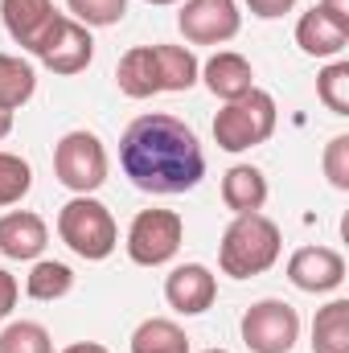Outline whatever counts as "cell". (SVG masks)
Instances as JSON below:
<instances>
[{
    "label": "cell",
    "instance_id": "cell-1",
    "mask_svg": "<svg viewBox=\"0 0 349 353\" xmlns=\"http://www.w3.org/2000/svg\"><path fill=\"white\" fill-rule=\"evenodd\" d=\"M119 165L136 189L173 197V193H189L201 185L206 152L189 123H181L177 115H165V111H148L128 123L119 140Z\"/></svg>",
    "mask_w": 349,
    "mask_h": 353
},
{
    "label": "cell",
    "instance_id": "cell-2",
    "mask_svg": "<svg viewBox=\"0 0 349 353\" xmlns=\"http://www.w3.org/2000/svg\"><path fill=\"white\" fill-rule=\"evenodd\" d=\"M279 251H283V234L267 214H239L222 234L218 267L230 279H251L279 263Z\"/></svg>",
    "mask_w": 349,
    "mask_h": 353
},
{
    "label": "cell",
    "instance_id": "cell-3",
    "mask_svg": "<svg viewBox=\"0 0 349 353\" xmlns=\"http://www.w3.org/2000/svg\"><path fill=\"white\" fill-rule=\"evenodd\" d=\"M58 239L87 263H103L115 247H119V226L111 218V210L90 197V193H74L62 210H58Z\"/></svg>",
    "mask_w": 349,
    "mask_h": 353
},
{
    "label": "cell",
    "instance_id": "cell-4",
    "mask_svg": "<svg viewBox=\"0 0 349 353\" xmlns=\"http://www.w3.org/2000/svg\"><path fill=\"white\" fill-rule=\"evenodd\" d=\"M275 123H279L275 99L267 90L251 87L243 99L226 103L214 115V140L222 152H247V148H259L275 136Z\"/></svg>",
    "mask_w": 349,
    "mask_h": 353
},
{
    "label": "cell",
    "instance_id": "cell-5",
    "mask_svg": "<svg viewBox=\"0 0 349 353\" xmlns=\"http://www.w3.org/2000/svg\"><path fill=\"white\" fill-rule=\"evenodd\" d=\"M185 243V218L177 210H140L128 226V259L136 267H165Z\"/></svg>",
    "mask_w": 349,
    "mask_h": 353
},
{
    "label": "cell",
    "instance_id": "cell-6",
    "mask_svg": "<svg viewBox=\"0 0 349 353\" xmlns=\"http://www.w3.org/2000/svg\"><path fill=\"white\" fill-rule=\"evenodd\" d=\"M107 148L94 132H66L58 144H54V176L70 189V193H94L103 181H107Z\"/></svg>",
    "mask_w": 349,
    "mask_h": 353
},
{
    "label": "cell",
    "instance_id": "cell-7",
    "mask_svg": "<svg viewBox=\"0 0 349 353\" xmlns=\"http://www.w3.org/2000/svg\"><path fill=\"white\" fill-rule=\"evenodd\" d=\"M239 333L251 353H292L300 341V312L288 300H259L243 312Z\"/></svg>",
    "mask_w": 349,
    "mask_h": 353
},
{
    "label": "cell",
    "instance_id": "cell-8",
    "mask_svg": "<svg viewBox=\"0 0 349 353\" xmlns=\"http://www.w3.org/2000/svg\"><path fill=\"white\" fill-rule=\"evenodd\" d=\"M33 58H37L46 70L62 74V79L83 74L90 66V58H94V37H90L87 25H79L74 17L58 12V17L50 21V29L41 33V41L33 46Z\"/></svg>",
    "mask_w": 349,
    "mask_h": 353
},
{
    "label": "cell",
    "instance_id": "cell-9",
    "mask_svg": "<svg viewBox=\"0 0 349 353\" xmlns=\"http://www.w3.org/2000/svg\"><path fill=\"white\" fill-rule=\"evenodd\" d=\"M177 25L193 46H226L239 37L243 12H239V0H185L177 12Z\"/></svg>",
    "mask_w": 349,
    "mask_h": 353
},
{
    "label": "cell",
    "instance_id": "cell-10",
    "mask_svg": "<svg viewBox=\"0 0 349 353\" xmlns=\"http://www.w3.org/2000/svg\"><path fill=\"white\" fill-rule=\"evenodd\" d=\"M288 279H292V288H300L308 296L337 292L346 283V255L333 247H300L288 259Z\"/></svg>",
    "mask_w": 349,
    "mask_h": 353
},
{
    "label": "cell",
    "instance_id": "cell-11",
    "mask_svg": "<svg viewBox=\"0 0 349 353\" xmlns=\"http://www.w3.org/2000/svg\"><path fill=\"white\" fill-rule=\"evenodd\" d=\"M165 300L181 316H201L218 300V279L206 263H181L165 279Z\"/></svg>",
    "mask_w": 349,
    "mask_h": 353
},
{
    "label": "cell",
    "instance_id": "cell-12",
    "mask_svg": "<svg viewBox=\"0 0 349 353\" xmlns=\"http://www.w3.org/2000/svg\"><path fill=\"white\" fill-rule=\"evenodd\" d=\"M50 243V230H46V218L33 214V210H8L0 218V255L4 259H17V263H29L46 251Z\"/></svg>",
    "mask_w": 349,
    "mask_h": 353
},
{
    "label": "cell",
    "instance_id": "cell-13",
    "mask_svg": "<svg viewBox=\"0 0 349 353\" xmlns=\"http://www.w3.org/2000/svg\"><path fill=\"white\" fill-rule=\"evenodd\" d=\"M296 46L308 54V58H337L349 46V25L329 17L321 4H312L300 21H296Z\"/></svg>",
    "mask_w": 349,
    "mask_h": 353
},
{
    "label": "cell",
    "instance_id": "cell-14",
    "mask_svg": "<svg viewBox=\"0 0 349 353\" xmlns=\"http://www.w3.org/2000/svg\"><path fill=\"white\" fill-rule=\"evenodd\" d=\"M197 79L206 83V90H210L214 99H222V103H235V99H243L247 90L255 87L251 62H247L243 54H235V50H218V54L201 66Z\"/></svg>",
    "mask_w": 349,
    "mask_h": 353
},
{
    "label": "cell",
    "instance_id": "cell-15",
    "mask_svg": "<svg viewBox=\"0 0 349 353\" xmlns=\"http://www.w3.org/2000/svg\"><path fill=\"white\" fill-rule=\"evenodd\" d=\"M0 17H4L8 37L33 54V46L41 41V33L58 17V8H54V0H0Z\"/></svg>",
    "mask_w": 349,
    "mask_h": 353
},
{
    "label": "cell",
    "instance_id": "cell-16",
    "mask_svg": "<svg viewBox=\"0 0 349 353\" xmlns=\"http://www.w3.org/2000/svg\"><path fill=\"white\" fill-rule=\"evenodd\" d=\"M267 176L263 169L255 165H235V169H226L222 176V201H226V210L239 218V214H259L263 205H267Z\"/></svg>",
    "mask_w": 349,
    "mask_h": 353
},
{
    "label": "cell",
    "instance_id": "cell-17",
    "mask_svg": "<svg viewBox=\"0 0 349 353\" xmlns=\"http://www.w3.org/2000/svg\"><path fill=\"white\" fill-rule=\"evenodd\" d=\"M152 66H157V87L161 90H189L201 74V62L189 46H152Z\"/></svg>",
    "mask_w": 349,
    "mask_h": 353
},
{
    "label": "cell",
    "instance_id": "cell-18",
    "mask_svg": "<svg viewBox=\"0 0 349 353\" xmlns=\"http://www.w3.org/2000/svg\"><path fill=\"white\" fill-rule=\"evenodd\" d=\"M115 87L123 90L128 99H152V94H161V87H157V66H152V46H132L119 58Z\"/></svg>",
    "mask_w": 349,
    "mask_h": 353
},
{
    "label": "cell",
    "instance_id": "cell-19",
    "mask_svg": "<svg viewBox=\"0 0 349 353\" xmlns=\"http://www.w3.org/2000/svg\"><path fill=\"white\" fill-rule=\"evenodd\" d=\"M312 353H349V300H329L312 316Z\"/></svg>",
    "mask_w": 349,
    "mask_h": 353
},
{
    "label": "cell",
    "instance_id": "cell-20",
    "mask_svg": "<svg viewBox=\"0 0 349 353\" xmlns=\"http://www.w3.org/2000/svg\"><path fill=\"white\" fill-rule=\"evenodd\" d=\"M132 353H189V337L169 316H148L132 333Z\"/></svg>",
    "mask_w": 349,
    "mask_h": 353
},
{
    "label": "cell",
    "instance_id": "cell-21",
    "mask_svg": "<svg viewBox=\"0 0 349 353\" xmlns=\"http://www.w3.org/2000/svg\"><path fill=\"white\" fill-rule=\"evenodd\" d=\"M25 292H29V300L54 304L74 292V271L58 259H33V271L25 275Z\"/></svg>",
    "mask_w": 349,
    "mask_h": 353
},
{
    "label": "cell",
    "instance_id": "cell-22",
    "mask_svg": "<svg viewBox=\"0 0 349 353\" xmlns=\"http://www.w3.org/2000/svg\"><path fill=\"white\" fill-rule=\"evenodd\" d=\"M37 90V74L25 58L0 54V111H21Z\"/></svg>",
    "mask_w": 349,
    "mask_h": 353
},
{
    "label": "cell",
    "instance_id": "cell-23",
    "mask_svg": "<svg viewBox=\"0 0 349 353\" xmlns=\"http://www.w3.org/2000/svg\"><path fill=\"white\" fill-rule=\"evenodd\" d=\"M0 353H54V337L41 321H8L0 329Z\"/></svg>",
    "mask_w": 349,
    "mask_h": 353
},
{
    "label": "cell",
    "instance_id": "cell-24",
    "mask_svg": "<svg viewBox=\"0 0 349 353\" xmlns=\"http://www.w3.org/2000/svg\"><path fill=\"white\" fill-rule=\"evenodd\" d=\"M317 99L333 111V115H349V62L337 58L317 74Z\"/></svg>",
    "mask_w": 349,
    "mask_h": 353
},
{
    "label": "cell",
    "instance_id": "cell-25",
    "mask_svg": "<svg viewBox=\"0 0 349 353\" xmlns=\"http://www.w3.org/2000/svg\"><path fill=\"white\" fill-rule=\"evenodd\" d=\"M29 189H33V169H29V161L17 157V152H0V210H4V205H17Z\"/></svg>",
    "mask_w": 349,
    "mask_h": 353
},
{
    "label": "cell",
    "instance_id": "cell-26",
    "mask_svg": "<svg viewBox=\"0 0 349 353\" xmlns=\"http://www.w3.org/2000/svg\"><path fill=\"white\" fill-rule=\"evenodd\" d=\"M66 8L87 29H107L128 17V0H66Z\"/></svg>",
    "mask_w": 349,
    "mask_h": 353
},
{
    "label": "cell",
    "instance_id": "cell-27",
    "mask_svg": "<svg viewBox=\"0 0 349 353\" xmlns=\"http://www.w3.org/2000/svg\"><path fill=\"white\" fill-rule=\"evenodd\" d=\"M321 165H325L329 185H333V189H341V193H349V136H333V140L325 144Z\"/></svg>",
    "mask_w": 349,
    "mask_h": 353
},
{
    "label": "cell",
    "instance_id": "cell-28",
    "mask_svg": "<svg viewBox=\"0 0 349 353\" xmlns=\"http://www.w3.org/2000/svg\"><path fill=\"white\" fill-rule=\"evenodd\" d=\"M17 296H21L17 275H8V271L0 267V325H4V321H8V312L17 308Z\"/></svg>",
    "mask_w": 349,
    "mask_h": 353
},
{
    "label": "cell",
    "instance_id": "cell-29",
    "mask_svg": "<svg viewBox=\"0 0 349 353\" xmlns=\"http://www.w3.org/2000/svg\"><path fill=\"white\" fill-rule=\"evenodd\" d=\"M247 8H251L259 21H275V17L292 12V8H296V0H247Z\"/></svg>",
    "mask_w": 349,
    "mask_h": 353
},
{
    "label": "cell",
    "instance_id": "cell-30",
    "mask_svg": "<svg viewBox=\"0 0 349 353\" xmlns=\"http://www.w3.org/2000/svg\"><path fill=\"white\" fill-rule=\"evenodd\" d=\"M321 8H325L329 17H337V21L349 25V0H321Z\"/></svg>",
    "mask_w": 349,
    "mask_h": 353
},
{
    "label": "cell",
    "instance_id": "cell-31",
    "mask_svg": "<svg viewBox=\"0 0 349 353\" xmlns=\"http://www.w3.org/2000/svg\"><path fill=\"white\" fill-rule=\"evenodd\" d=\"M62 353H111V350L99 345V341H74V345H66Z\"/></svg>",
    "mask_w": 349,
    "mask_h": 353
},
{
    "label": "cell",
    "instance_id": "cell-32",
    "mask_svg": "<svg viewBox=\"0 0 349 353\" xmlns=\"http://www.w3.org/2000/svg\"><path fill=\"white\" fill-rule=\"evenodd\" d=\"M12 132V111H0V140Z\"/></svg>",
    "mask_w": 349,
    "mask_h": 353
},
{
    "label": "cell",
    "instance_id": "cell-33",
    "mask_svg": "<svg viewBox=\"0 0 349 353\" xmlns=\"http://www.w3.org/2000/svg\"><path fill=\"white\" fill-rule=\"evenodd\" d=\"M148 4H177V0H148Z\"/></svg>",
    "mask_w": 349,
    "mask_h": 353
},
{
    "label": "cell",
    "instance_id": "cell-34",
    "mask_svg": "<svg viewBox=\"0 0 349 353\" xmlns=\"http://www.w3.org/2000/svg\"><path fill=\"white\" fill-rule=\"evenodd\" d=\"M206 353H230V350H206Z\"/></svg>",
    "mask_w": 349,
    "mask_h": 353
}]
</instances>
